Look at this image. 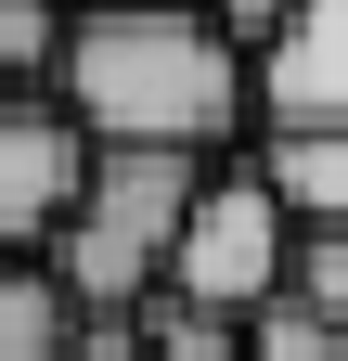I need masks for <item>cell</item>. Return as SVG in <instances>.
<instances>
[{
    "instance_id": "obj_1",
    "label": "cell",
    "mask_w": 348,
    "mask_h": 361,
    "mask_svg": "<svg viewBox=\"0 0 348 361\" xmlns=\"http://www.w3.org/2000/svg\"><path fill=\"white\" fill-rule=\"evenodd\" d=\"M52 104L91 129L104 155H220L258 116V65L206 26V0H168V13H77Z\"/></svg>"
},
{
    "instance_id": "obj_2",
    "label": "cell",
    "mask_w": 348,
    "mask_h": 361,
    "mask_svg": "<svg viewBox=\"0 0 348 361\" xmlns=\"http://www.w3.org/2000/svg\"><path fill=\"white\" fill-rule=\"evenodd\" d=\"M194 155H91V194H77V219L52 233V284L77 310H142L168 284V258H181V207H194Z\"/></svg>"
},
{
    "instance_id": "obj_3",
    "label": "cell",
    "mask_w": 348,
    "mask_h": 361,
    "mask_svg": "<svg viewBox=\"0 0 348 361\" xmlns=\"http://www.w3.org/2000/svg\"><path fill=\"white\" fill-rule=\"evenodd\" d=\"M284 194H271V168H232V180H194V207H181V258H168V284L155 297H194V310H220V323H258L284 284H297V233H284Z\"/></svg>"
},
{
    "instance_id": "obj_4",
    "label": "cell",
    "mask_w": 348,
    "mask_h": 361,
    "mask_svg": "<svg viewBox=\"0 0 348 361\" xmlns=\"http://www.w3.org/2000/svg\"><path fill=\"white\" fill-rule=\"evenodd\" d=\"M91 129H77L52 90H0V258H52V233L91 194Z\"/></svg>"
},
{
    "instance_id": "obj_5",
    "label": "cell",
    "mask_w": 348,
    "mask_h": 361,
    "mask_svg": "<svg viewBox=\"0 0 348 361\" xmlns=\"http://www.w3.org/2000/svg\"><path fill=\"white\" fill-rule=\"evenodd\" d=\"M258 116L271 129H348V0H297V26L258 52Z\"/></svg>"
},
{
    "instance_id": "obj_6",
    "label": "cell",
    "mask_w": 348,
    "mask_h": 361,
    "mask_svg": "<svg viewBox=\"0 0 348 361\" xmlns=\"http://www.w3.org/2000/svg\"><path fill=\"white\" fill-rule=\"evenodd\" d=\"M271 194L310 233H348V129H271Z\"/></svg>"
},
{
    "instance_id": "obj_7",
    "label": "cell",
    "mask_w": 348,
    "mask_h": 361,
    "mask_svg": "<svg viewBox=\"0 0 348 361\" xmlns=\"http://www.w3.org/2000/svg\"><path fill=\"white\" fill-rule=\"evenodd\" d=\"M65 336H77V297L39 258H0V361H65Z\"/></svg>"
},
{
    "instance_id": "obj_8",
    "label": "cell",
    "mask_w": 348,
    "mask_h": 361,
    "mask_svg": "<svg viewBox=\"0 0 348 361\" xmlns=\"http://www.w3.org/2000/svg\"><path fill=\"white\" fill-rule=\"evenodd\" d=\"M77 39V0H0V90H52Z\"/></svg>"
},
{
    "instance_id": "obj_9",
    "label": "cell",
    "mask_w": 348,
    "mask_h": 361,
    "mask_svg": "<svg viewBox=\"0 0 348 361\" xmlns=\"http://www.w3.org/2000/svg\"><path fill=\"white\" fill-rule=\"evenodd\" d=\"M142 361H245V323H220L194 297H142Z\"/></svg>"
},
{
    "instance_id": "obj_10",
    "label": "cell",
    "mask_w": 348,
    "mask_h": 361,
    "mask_svg": "<svg viewBox=\"0 0 348 361\" xmlns=\"http://www.w3.org/2000/svg\"><path fill=\"white\" fill-rule=\"evenodd\" d=\"M245 361H348V323H323V310L284 284V297L245 323Z\"/></svg>"
},
{
    "instance_id": "obj_11",
    "label": "cell",
    "mask_w": 348,
    "mask_h": 361,
    "mask_svg": "<svg viewBox=\"0 0 348 361\" xmlns=\"http://www.w3.org/2000/svg\"><path fill=\"white\" fill-rule=\"evenodd\" d=\"M297 297L323 323H348V233H297Z\"/></svg>"
},
{
    "instance_id": "obj_12",
    "label": "cell",
    "mask_w": 348,
    "mask_h": 361,
    "mask_svg": "<svg viewBox=\"0 0 348 361\" xmlns=\"http://www.w3.org/2000/svg\"><path fill=\"white\" fill-rule=\"evenodd\" d=\"M206 26H220V39H232V52L258 65V52H271V39L297 26V0H206Z\"/></svg>"
},
{
    "instance_id": "obj_13",
    "label": "cell",
    "mask_w": 348,
    "mask_h": 361,
    "mask_svg": "<svg viewBox=\"0 0 348 361\" xmlns=\"http://www.w3.org/2000/svg\"><path fill=\"white\" fill-rule=\"evenodd\" d=\"M65 361H142V310H77Z\"/></svg>"
},
{
    "instance_id": "obj_14",
    "label": "cell",
    "mask_w": 348,
    "mask_h": 361,
    "mask_svg": "<svg viewBox=\"0 0 348 361\" xmlns=\"http://www.w3.org/2000/svg\"><path fill=\"white\" fill-rule=\"evenodd\" d=\"M77 13H168V0H77Z\"/></svg>"
}]
</instances>
